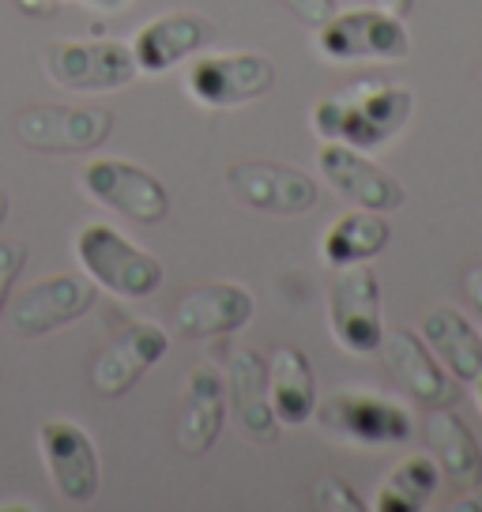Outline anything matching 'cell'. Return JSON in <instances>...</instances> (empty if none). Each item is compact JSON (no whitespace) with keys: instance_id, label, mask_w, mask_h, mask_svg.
Returning a JSON list of instances; mask_svg holds the SVG:
<instances>
[{"instance_id":"cell-32","label":"cell","mask_w":482,"mask_h":512,"mask_svg":"<svg viewBox=\"0 0 482 512\" xmlns=\"http://www.w3.org/2000/svg\"><path fill=\"white\" fill-rule=\"evenodd\" d=\"M12 509H31V512H38L42 505H38V501H0V512H12Z\"/></svg>"},{"instance_id":"cell-23","label":"cell","mask_w":482,"mask_h":512,"mask_svg":"<svg viewBox=\"0 0 482 512\" xmlns=\"http://www.w3.org/2000/svg\"><path fill=\"white\" fill-rule=\"evenodd\" d=\"M392 241V226L385 223L381 211H347L336 223L324 230L321 256L328 268H354V264H370L373 256H381Z\"/></svg>"},{"instance_id":"cell-4","label":"cell","mask_w":482,"mask_h":512,"mask_svg":"<svg viewBox=\"0 0 482 512\" xmlns=\"http://www.w3.org/2000/svg\"><path fill=\"white\" fill-rule=\"evenodd\" d=\"M317 53L336 64L358 61H407L411 31L403 16L385 8H351L328 16L317 27Z\"/></svg>"},{"instance_id":"cell-6","label":"cell","mask_w":482,"mask_h":512,"mask_svg":"<svg viewBox=\"0 0 482 512\" xmlns=\"http://www.w3.org/2000/svg\"><path fill=\"white\" fill-rule=\"evenodd\" d=\"M328 332L339 351L347 354H377L385 339V317H381V283L370 264L339 268L328 287Z\"/></svg>"},{"instance_id":"cell-2","label":"cell","mask_w":482,"mask_h":512,"mask_svg":"<svg viewBox=\"0 0 482 512\" xmlns=\"http://www.w3.org/2000/svg\"><path fill=\"white\" fill-rule=\"evenodd\" d=\"M76 260L95 287L117 298H151L162 287V264L144 245L125 238L110 223H87L76 234Z\"/></svg>"},{"instance_id":"cell-9","label":"cell","mask_w":482,"mask_h":512,"mask_svg":"<svg viewBox=\"0 0 482 512\" xmlns=\"http://www.w3.org/2000/svg\"><path fill=\"white\" fill-rule=\"evenodd\" d=\"M38 452L53 490L68 505H91L102 490V464L91 433L72 418H46L38 426Z\"/></svg>"},{"instance_id":"cell-16","label":"cell","mask_w":482,"mask_h":512,"mask_svg":"<svg viewBox=\"0 0 482 512\" xmlns=\"http://www.w3.org/2000/svg\"><path fill=\"white\" fill-rule=\"evenodd\" d=\"M211 42H215L211 19L196 16V12H162V16L147 19L129 46L136 68L144 76H159V72H170L181 61L196 57V53H204Z\"/></svg>"},{"instance_id":"cell-27","label":"cell","mask_w":482,"mask_h":512,"mask_svg":"<svg viewBox=\"0 0 482 512\" xmlns=\"http://www.w3.org/2000/svg\"><path fill=\"white\" fill-rule=\"evenodd\" d=\"M283 4L309 27H321L328 16H336V0H283Z\"/></svg>"},{"instance_id":"cell-24","label":"cell","mask_w":482,"mask_h":512,"mask_svg":"<svg viewBox=\"0 0 482 512\" xmlns=\"http://www.w3.org/2000/svg\"><path fill=\"white\" fill-rule=\"evenodd\" d=\"M437 486H441V467L434 456H407L403 464H396V471L385 479V486L377 490L370 509L377 512H422L434 501Z\"/></svg>"},{"instance_id":"cell-25","label":"cell","mask_w":482,"mask_h":512,"mask_svg":"<svg viewBox=\"0 0 482 512\" xmlns=\"http://www.w3.org/2000/svg\"><path fill=\"white\" fill-rule=\"evenodd\" d=\"M313 509H324V512H366V509H370V501H362V497L354 494L351 482H343L339 475H321V479L313 482Z\"/></svg>"},{"instance_id":"cell-1","label":"cell","mask_w":482,"mask_h":512,"mask_svg":"<svg viewBox=\"0 0 482 512\" xmlns=\"http://www.w3.org/2000/svg\"><path fill=\"white\" fill-rule=\"evenodd\" d=\"M415 113V95L392 80H354L343 91L313 106V132L321 140L351 144L362 151L385 147Z\"/></svg>"},{"instance_id":"cell-33","label":"cell","mask_w":482,"mask_h":512,"mask_svg":"<svg viewBox=\"0 0 482 512\" xmlns=\"http://www.w3.org/2000/svg\"><path fill=\"white\" fill-rule=\"evenodd\" d=\"M4 219H8V192L0 189V226H4Z\"/></svg>"},{"instance_id":"cell-12","label":"cell","mask_w":482,"mask_h":512,"mask_svg":"<svg viewBox=\"0 0 482 512\" xmlns=\"http://www.w3.org/2000/svg\"><path fill=\"white\" fill-rule=\"evenodd\" d=\"M95 294L98 287L87 275H76V272L46 275V279H38V283H31V287H23L16 294V302L8 309L12 332L23 339H38L57 332V328H68L83 313H91Z\"/></svg>"},{"instance_id":"cell-19","label":"cell","mask_w":482,"mask_h":512,"mask_svg":"<svg viewBox=\"0 0 482 512\" xmlns=\"http://www.w3.org/2000/svg\"><path fill=\"white\" fill-rule=\"evenodd\" d=\"M226 422V381L223 373L211 366H196L181 392V411H177V448L185 456H204Z\"/></svg>"},{"instance_id":"cell-29","label":"cell","mask_w":482,"mask_h":512,"mask_svg":"<svg viewBox=\"0 0 482 512\" xmlns=\"http://www.w3.org/2000/svg\"><path fill=\"white\" fill-rule=\"evenodd\" d=\"M456 512H482V482H479V486H471V490H467V497H460V501H456Z\"/></svg>"},{"instance_id":"cell-5","label":"cell","mask_w":482,"mask_h":512,"mask_svg":"<svg viewBox=\"0 0 482 512\" xmlns=\"http://www.w3.org/2000/svg\"><path fill=\"white\" fill-rule=\"evenodd\" d=\"M275 87V61L264 53H196L185 72V91L204 110H234L264 98Z\"/></svg>"},{"instance_id":"cell-34","label":"cell","mask_w":482,"mask_h":512,"mask_svg":"<svg viewBox=\"0 0 482 512\" xmlns=\"http://www.w3.org/2000/svg\"><path fill=\"white\" fill-rule=\"evenodd\" d=\"M471 384H475V403H479V411H482V373Z\"/></svg>"},{"instance_id":"cell-8","label":"cell","mask_w":482,"mask_h":512,"mask_svg":"<svg viewBox=\"0 0 482 512\" xmlns=\"http://www.w3.org/2000/svg\"><path fill=\"white\" fill-rule=\"evenodd\" d=\"M113 136L106 106H27L16 113V140L42 155H87Z\"/></svg>"},{"instance_id":"cell-30","label":"cell","mask_w":482,"mask_h":512,"mask_svg":"<svg viewBox=\"0 0 482 512\" xmlns=\"http://www.w3.org/2000/svg\"><path fill=\"white\" fill-rule=\"evenodd\" d=\"M16 4L23 8V12H27V16H49L57 0H16Z\"/></svg>"},{"instance_id":"cell-3","label":"cell","mask_w":482,"mask_h":512,"mask_svg":"<svg viewBox=\"0 0 482 512\" xmlns=\"http://www.w3.org/2000/svg\"><path fill=\"white\" fill-rule=\"evenodd\" d=\"M42 68L57 87L83 95L121 91L140 76L132 46L117 38H57L42 49Z\"/></svg>"},{"instance_id":"cell-17","label":"cell","mask_w":482,"mask_h":512,"mask_svg":"<svg viewBox=\"0 0 482 512\" xmlns=\"http://www.w3.org/2000/svg\"><path fill=\"white\" fill-rule=\"evenodd\" d=\"M226 407L249 441L272 445L279 437L272 400H268V362L249 347H238L226 362Z\"/></svg>"},{"instance_id":"cell-28","label":"cell","mask_w":482,"mask_h":512,"mask_svg":"<svg viewBox=\"0 0 482 512\" xmlns=\"http://www.w3.org/2000/svg\"><path fill=\"white\" fill-rule=\"evenodd\" d=\"M464 298H467V305H471V313H475V317H479V324H482V260L467 264V272H464Z\"/></svg>"},{"instance_id":"cell-14","label":"cell","mask_w":482,"mask_h":512,"mask_svg":"<svg viewBox=\"0 0 482 512\" xmlns=\"http://www.w3.org/2000/svg\"><path fill=\"white\" fill-rule=\"evenodd\" d=\"M166 351H170V339L155 320H129L91 362L95 392L106 400L132 392L147 369L166 358Z\"/></svg>"},{"instance_id":"cell-7","label":"cell","mask_w":482,"mask_h":512,"mask_svg":"<svg viewBox=\"0 0 482 512\" xmlns=\"http://www.w3.org/2000/svg\"><path fill=\"white\" fill-rule=\"evenodd\" d=\"M83 192L102 204V208L117 211L121 219L140 226H155L170 215V192L159 177L136 166L129 159H91L80 170Z\"/></svg>"},{"instance_id":"cell-21","label":"cell","mask_w":482,"mask_h":512,"mask_svg":"<svg viewBox=\"0 0 482 512\" xmlns=\"http://www.w3.org/2000/svg\"><path fill=\"white\" fill-rule=\"evenodd\" d=\"M268 400H272L275 422L279 426H306L317 415V381L309 366L306 351L298 347H275L268 358Z\"/></svg>"},{"instance_id":"cell-13","label":"cell","mask_w":482,"mask_h":512,"mask_svg":"<svg viewBox=\"0 0 482 512\" xmlns=\"http://www.w3.org/2000/svg\"><path fill=\"white\" fill-rule=\"evenodd\" d=\"M317 170L328 181V189H336L343 200H351L354 208L362 211H400L407 192L396 177L388 174L385 166L351 144H336V140H324L317 151Z\"/></svg>"},{"instance_id":"cell-26","label":"cell","mask_w":482,"mask_h":512,"mask_svg":"<svg viewBox=\"0 0 482 512\" xmlns=\"http://www.w3.org/2000/svg\"><path fill=\"white\" fill-rule=\"evenodd\" d=\"M23 264H27V245L23 241H0V313L12 302V290H16Z\"/></svg>"},{"instance_id":"cell-20","label":"cell","mask_w":482,"mask_h":512,"mask_svg":"<svg viewBox=\"0 0 482 512\" xmlns=\"http://www.w3.org/2000/svg\"><path fill=\"white\" fill-rule=\"evenodd\" d=\"M418 332H422L426 347L434 351V358L445 366L452 381L471 384L482 373V332L464 313H456L452 305L426 309Z\"/></svg>"},{"instance_id":"cell-18","label":"cell","mask_w":482,"mask_h":512,"mask_svg":"<svg viewBox=\"0 0 482 512\" xmlns=\"http://www.w3.org/2000/svg\"><path fill=\"white\" fill-rule=\"evenodd\" d=\"M381 354H385V366L403 384V392L415 403H422V407H449V403H456V388H452L449 373L434 358V351L426 347V339H418L407 328H392L381 339Z\"/></svg>"},{"instance_id":"cell-15","label":"cell","mask_w":482,"mask_h":512,"mask_svg":"<svg viewBox=\"0 0 482 512\" xmlns=\"http://www.w3.org/2000/svg\"><path fill=\"white\" fill-rule=\"evenodd\" d=\"M257 313L253 294L241 283H204L185 290L174 305V328L185 339H223L241 332Z\"/></svg>"},{"instance_id":"cell-31","label":"cell","mask_w":482,"mask_h":512,"mask_svg":"<svg viewBox=\"0 0 482 512\" xmlns=\"http://www.w3.org/2000/svg\"><path fill=\"white\" fill-rule=\"evenodd\" d=\"M373 4H377V8H385V12H396V16H407L415 0H373Z\"/></svg>"},{"instance_id":"cell-22","label":"cell","mask_w":482,"mask_h":512,"mask_svg":"<svg viewBox=\"0 0 482 512\" xmlns=\"http://www.w3.org/2000/svg\"><path fill=\"white\" fill-rule=\"evenodd\" d=\"M426 445L434 452L441 475L460 486V490H471L482 482V448L475 441V433L464 418L456 415L452 407H430L426 415Z\"/></svg>"},{"instance_id":"cell-11","label":"cell","mask_w":482,"mask_h":512,"mask_svg":"<svg viewBox=\"0 0 482 512\" xmlns=\"http://www.w3.org/2000/svg\"><path fill=\"white\" fill-rule=\"evenodd\" d=\"M317 418L328 433L366 448L403 445L415 430L407 407L377 392H336L332 400L317 403Z\"/></svg>"},{"instance_id":"cell-10","label":"cell","mask_w":482,"mask_h":512,"mask_svg":"<svg viewBox=\"0 0 482 512\" xmlns=\"http://www.w3.org/2000/svg\"><path fill=\"white\" fill-rule=\"evenodd\" d=\"M226 189L245 208L264 215H306L321 200V189L306 170L272 159H241L226 166Z\"/></svg>"}]
</instances>
